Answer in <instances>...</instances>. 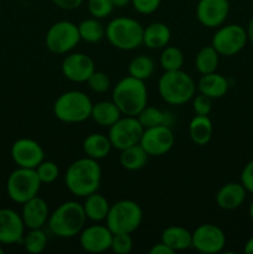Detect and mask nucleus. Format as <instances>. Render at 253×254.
<instances>
[{
	"label": "nucleus",
	"instance_id": "obj_1",
	"mask_svg": "<svg viewBox=\"0 0 253 254\" xmlns=\"http://www.w3.org/2000/svg\"><path fill=\"white\" fill-rule=\"evenodd\" d=\"M102 169L98 160L88 158L77 159L67 168L64 184L69 192L76 197H87L97 192L101 186Z\"/></svg>",
	"mask_w": 253,
	"mask_h": 254
},
{
	"label": "nucleus",
	"instance_id": "obj_2",
	"mask_svg": "<svg viewBox=\"0 0 253 254\" xmlns=\"http://www.w3.org/2000/svg\"><path fill=\"white\" fill-rule=\"evenodd\" d=\"M87 216L83 205L77 201H66L50 213L47 226L52 235L60 238H73L81 233Z\"/></svg>",
	"mask_w": 253,
	"mask_h": 254
},
{
	"label": "nucleus",
	"instance_id": "obj_3",
	"mask_svg": "<svg viewBox=\"0 0 253 254\" xmlns=\"http://www.w3.org/2000/svg\"><path fill=\"white\" fill-rule=\"evenodd\" d=\"M112 101L117 104L123 116L138 117L148 106V89L144 81L126 76L114 86Z\"/></svg>",
	"mask_w": 253,
	"mask_h": 254
},
{
	"label": "nucleus",
	"instance_id": "obj_4",
	"mask_svg": "<svg viewBox=\"0 0 253 254\" xmlns=\"http://www.w3.org/2000/svg\"><path fill=\"white\" fill-rule=\"evenodd\" d=\"M161 99L170 106H183L193 98L196 84L192 77L183 69L165 71L158 82Z\"/></svg>",
	"mask_w": 253,
	"mask_h": 254
},
{
	"label": "nucleus",
	"instance_id": "obj_5",
	"mask_svg": "<svg viewBox=\"0 0 253 254\" xmlns=\"http://www.w3.org/2000/svg\"><path fill=\"white\" fill-rule=\"evenodd\" d=\"M144 27L133 17L118 16L112 19L106 27L109 44L121 51H133L143 45Z\"/></svg>",
	"mask_w": 253,
	"mask_h": 254
},
{
	"label": "nucleus",
	"instance_id": "obj_6",
	"mask_svg": "<svg viewBox=\"0 0 253 254\" xmlns=\"http://www.w3.org/2000/svg\"><path fill=\"white\" fill-rule=\"evenodd\" d=\"M91 98L84 92L67 91L60 94L54 103V116L67 124L82 123L91 118Z\"/></svg>",
	"mask_w": 253,
	"mask_h": 254
},
{
	"label": "nucleus",
	"instance_id": "obj_7",
	"mask_svg": "<svg viewBox=\"0 0 253 254\" xmlns=\"http://www.w3.org/2000/svg\"><path fill=\"white\" fill-rule=\"evenodd\" d=\"M143 221V210L133 200H119L111 205L106 218V225L113 235L131 233L139 228Z\"/></svg>",
	"mask_w": 253,
	"mask_h": 254
},
{
	"label": "nucleus",
	"instance_id": "obj_8",
	"mask_svg": "<svg viewBox=\"0 0 253 254\" xmlns=\"http://www.w3.org/2000/svg\"><path fill=\"white\" fill-rule=\"evenodd\" d=\"M41 185L35 169L17 168L7 178L6 192L10 200L22 205L39 195Z\"/></svg>",
	"mask_w": 253,
	"mask_h": 254
},
{
	"label": "nucleus",
	"instance_id": "obj_9",
	"mask_svg": "<svg viewBox=\"0 0 253 254\" xmlns=\"http://www.w3.org/2000/svg\"><path fill=\"white\" fill-rule=\"evenodd\" d=\"M81 41L78 26L67 20H61L49 27L45 36L47 50L55 55H64L74 49Z\"/></svg>",
	"mask_w": 253,
	"mask_h": 254
},
{
	"label": "nucleus",
	"instance_id": "obj_10",
	"mask_svg": "<svg viewBox=\"0 0 253 254\" xmlns=\"http://www.w3.org/2000/svg\"><path fill=\"white\" fill-rule=\"evenodd\" d=\"M248 42L247 30L238 24L221 25L213 34L211 45L220 56H235Z\"/></svg>",
	"mask_w": 253,
	"mask_h": 254
},
{
	"label": "nucleus",
	"instance_id": "obj_11",
	"mask_svg": "<svg viewBox=\"0 0 253 254\" xmlns=\"http://www.w3.org/2000/svg\"><path fill=\"white\" fill-rule=\"evenodd\" d=\"M143 131L144 127L139 122L138 117L124 116L109 127L108 138L114 149L124 150L129 146L139 144Z\"/></svg>",
	"mask_w": 253,
	"mask_h": 254
},
{
	"label": "nucleus",
	"instance_id": "obj_12",
	"mask_svg": "<svg viewBox=\"0 0 253 254\" xmlns=\"http://www.w3.org/2000/svg\"><path fill=\"white\" fill-rule=\"evenodd\" d=\"M175 135L168 126H156L145 128L141 135L140 144L149 156H161L173 149Z\"/></svg>",
	"mask_w": 253,
	"mask_h": 254
},
{
	"label": "nucleus",
	"instance_id": "obj_13",
	"mask_svg": "<svg viewBox=\"0 0 253 254\" xmlns=\"http://www.w3.org/2000/svg\"><path fill=\"white\" fill-rule=\"evenodd\" d=\"M226 246V235L218 226L203 223L192 232L191 247L200 253L216 254L222 252Z\"/></svg>",
	"mask_w": 253,
	"mask_h": 254
},
{
	"label": "nucleus",
	"instance_id": "obj_14",
	"mask_svg": "<svg viewBox=\"0 0 253 254\" xmlns=\"http://www.w3.org/2000/svg\"><path fill=\"white\" fill-rule=\"evenodd\" d=\"M11 158L17 168L36 169L45 160V151L34 139L20 138L11 145Z\"/></svg>",
	"mask_w": 253,
	"mask_h": 254
},
{
	"label": "nucleus",
	"instance_id": "obj_15",
	"mask_svg": "<svg viewBox=\"0 0 253 254\" xmlns=\"http://www.w3.org/2000/svg\"><path fill=\"white\" fill-rule=\"evenodd\" d=\"M228 0H198L196 5V17L202 26L217 29L230 14Z\"/></svg>",
	"mask_w": 253,
	"mask_h": 254
},
{
	"label": "nucleus",
	"instance_id": "obj_16",
	"mask_svg": "<svg viewBox=\"0 0 253 254\" xmlns=\"http://www.w3.org/2000/svg\"><path fill=\"white\" fill-rule=\"evenodd\" d=\"M61 71L64 78L74 83H83L88 81L91 74L96 71L94 62L88 55L82 52L67 55L61 64Z\"/></svg>",
	"mask_w": 253,
	"mask_h": 254
},
{
	"label": "nucleus",
	"instance_id": "obj_17",
	"mask_svg": "<svg viewBox=\"0 0 253 254\" xmlns=\"http://www.w3.org/2000/svg\"><path fill=\"white\" fill-rule=\"evenodd\" d=\"M79 245L88 253H103L111 250L113 233L107 225H91L84 227L79 233Z\"/></svg>",
	"mask_w": 253,
	"mask_h": 254
},
{
	"label": "nucleus",
	"instance_id": "obj_18",
	"mask_svg": "<svg viewBox=\"0 0 253 254\" xmlns=\"http://www.w3.org/2000/svg\"><path fill=\"white\" fill-rule=\"evenodd\" d=\"M25 228L21 213L11 208H0V245L22 243Z\"/></svg>",
	"mask_w": 253,
	"mask_h": 254
},
{
	"label": "nucleus",
	"instance_id": "obj_19",
	"mask_svg": "<svg viewBox=\"0 0 253 254\" xmlns=\"http://www.w3.org/2000/svg\"><path fill=\"white\" fill-rule=\"evenodd\" d=\"M21 217L25 223V227L31 228H42L47 225L50 217V210L47 202L42 197L35 196L30 198L25 203H22Z\"/></svg>",
	"mask_w": 253,
	"mask_h": 254
},
{
	"label": "nucleus",
	"instance_id": "obj_20",
	"mask_svg": "<svg viewBox=\"0 0 253 254\" xmlns=\"http://www.w3.org/2000/svg\"><path fill=\"white\" fill-rule=\"evenodd\" d=\"M247 190L241 183H227L216 193V203L225 211H233L243 205Z\"/></svg>",
	"mask_w": 253,
	"mask_h": 254
},
{
	"label": "nucleus",
	"instance_id": "obj_21",
	"mask_svg": "<svg viewBox=\"0 0 253 254\" xmlns=\"http://www.w3.org/2000/svg\"><path fill=\"white\" fill-rule=\"evenodd\" d=\"M230 88L227 78L217 72L202 74L197 82V89L201 94L210 97L211 99H218L226 96Z\"/></svg>",
	"mask_w": 253,
	"mask_h": 254
},
{
	"label": "nucleus",
	"instance_id": "obj_22",
	"mask_svg": "<svg viewBox=\"0 0 253 254\" xmlns=\"http://www.w3.org/2000/svg\"><path fill=\"white\" fill-rule=\"evenodd\" d=\"M171 39V31L164 22H151L144 27L143 45L150 50H163Z\"/></svg>",
	"mask_w": 253,
	"mask_h": 254
},
{
	"label": "nucleus",
	"instance_id": "obj_23",
	"mask_svg": "<svg viewBox=\"0 0 253 254\" xmlns=\"http://www.w3.org/2000/svg\"><path fill=\"white\" fill-rule=\"evenodd\" d=\"M160 241L169 246L174 252L185 251L192 246V232L183 226H169L161 233Z\"/></svg>",
	"mask_w": 253,
	"mask_h": 254
},
{
	"label": "nucleus",
	"instance_id": "obj_24",
	"mask_svg": "<svg viewBox=\"0 0 253 254\" xmlns=\"http://www.w3.org/2000/svg\"><path fill=\"white\" fill-rule=\"evenodd\" d=\"M82 148H83L86 156L94 159V160H101V159L108 156L113 146H112L108 135L101 133H92L84 138Z\"/></svg>",
	"mask_w": 253,
	"mask_h": 254
},
{
	"label": "nucleus",
	"instance_id": "obj_25",
	"mask_svg": "<svg viewBox=\"0 0 253 254\" xmlns=\"http://www.w3.org/2000/svg\"><path fill=\"white\" fill-rule=\"evenodd\" d=\"M122 116L123 114L113 101L97 102L92 107L91 118L98 126L104 127V128H109L111 126H113Z\"/></svg>",
	"mask_w": 253,
	"mask_h": 254
},
{
	"label": "nucleus",
	"instance_id": "obj_26",
	"mask_svg": "<svg viewBox=\"0 0 253 254\" xmlns=\"http://www.w3.org/2000/svg\"><path fill=\"white\" fill-rule=\"evenodd\" d=\"M82 205H83L87 220H91L92 222L106 221L109 208H111L108 200L103 195H101L98 191L84 197V202Z\"/></svg>",
	"mask_w": 253,
	"mask_h": 254
},
{
	"label": "nucleus",
	"instance_id": "obj_27",
	"mask_svg": "<svg viewBox=\"0 0 253 254\" xmlns=\"http://www.w3.org/2000/svg\"><path fill=\"white\" fill-rule=\"evenodd\" d=\"M213 126L208 116H195L189 124V135L196 145L203 146L212 138Z\"/></svg>",
	"mask_w": 253,
	"mask_h": 254
},
{
	"label": "nucleus",
	"instance_id": "obj_28",
	"mask_svg": "<svg viewBox=\"0 0 253 254\" xmlns=\"http://www.w3.org/2000/svg\"><path fill=\"white\" fill-rule=\"evenodd\" d=\"M148 158L149 155L144 150L143 146L140 144H135V145L129 146L124 150H121L119 161L126 170L138 171L146 165Z\"/></svg>",
	"mask_w": 253,
	"mask_h": 254
},
{
	"label": "nucleus",
	"instance_id": "obj_29",
	"mask_svg": "<svg viewBox=\"0 0 253 254\" xmlns=\"http://www.w3.org/2000/svg\"><path fill=\"white\" fill-rule=\"evenodd\" d=\"M138 119L141 123V126L144 127V129L156 126L171 127L174 123L173 114H171L170 112L161 111V109L151 106H146L145 108L138 114Z\"/></svg>",
	"mask_w": 253,
	"mask_h": 254
},
{
	"label": "nucleus",
	"instance_id": "obj_30",
	"mask_svg": "<svg viewBox=\"0 0 253 254\" xmlns=\"http://www.w3.org/2000/svg\"><path fill=\"white\" fill-rule=\"evenodd\" d=\"M77 26H78L79 37L84 42L97 44L102 41L103 37H106V27L102 25L99 19H96V17L82 20Z\"/></svg>",
	"mask_w": 253,
	"mask_h": 254
},
{
	"label": "nucleus",
	"instance_id": "obj_31",
	"mask_svg": "<svg viewBox=\"0 0 253 254\" xmlns=\"http://www.w3.org/2000/svg\"><path fill=\"white\" fill-rule=\"evenodd\" d=\"M218 60H220V55L212 47L205 46L197 52L195 57V67L197 69L198 73L207 74L211 72H216L218 67Z\"/></svg>",
	"mask_w": 253,
	"mask_h": 254
},
{
	"label": "nucleus",
	"instance_id": "obj_32",
	"mask_svg": "<svg viewBox=\"0 0 253 254\" xmlns=\"http://www.w3.org/2000/svg\"><path fill=\"white\" fill-rule=\"evenodd\" d=\"M154 69H155L154 60L146 55L135 56L128 64L129 76L141 79V81L150 78L154 73Z\"/></svg>",
	"mask_w": 253,
	"mask_h": 254
},
{
	"label": "nucleus",
	"instance_id": "obj_33",
	"mask_svg": "<svg viewBox=\"0 0 253 254\" xmlns=\"http://www.w3.org/2000/svg\"><path fill=\"white\" fill-rule=\"evenodd\" d=\"M160 66L164 71H175L181 69L184 64V54L179 47L165 46L160 54Z\"/></svg>",
	"mask_w": 253,
	"mask_h": 254
},
{
	"label": "nucleus",
	"instance_id": "obj_34",
	"mask_svg": "<svg viewBox=\"0 0 253 254\" xmlns=\"http://www.w3.org/2000/svg\"><path fill=\"white\" fill-rule=\"evenodd\" d=\"M47 235L42 228H31L22 238L25 250L30 253H41L47 247Z\"/></svg>",
	"mask_w": 253,
	"mask_h": 254
},
{
	"label": "nucleus",
	"instance_id": "obj_35",
	"mask_svg": "<svg viewBox=\"0 0 253 254\" xmlns=\"http://www.w3.org/2000/svg\"><path fill=\"white\" fill-rule=\"evenodd\" d=\"M87 9L92 17L101 20L113 12L114 4L112 0H87Z\"/></svg>",
	"mask_w": 253,
	"mask_h": 254
},
{
	"label": "nucleus",
	"instance_id": "obj_36",
	"mask_svg": "<svg viewBox=\"0 0 253 254\" xmlns=\"http://www.w3.org/2000/svg\"><path fill=\"white\" fill-rule=\"evenodd\" d=\"M36 174L39 176L42 185H49V184L55 183L60 175V169L56 163L49 160H44L36 169Z\"/></svg>",
	"mask_w": 253,
	"mask_h": 254
},
{
	"label": "nucleus",
	"instance_id": "obj_37",
	"mask_svg": "<svg viewBox=\"0 0 253 254\" xmlns=\"http://www.w3.org/2000/svg\"><path fill=\"white\" fill-rule=\"evenodd\" d=\"M133 250V238L129 233H117L112 238L111 251L116 254H128Z\"/></svg>",
	"mask_w": 253,
	"mask_h": 254
},
{
	"label": "nucleus",
	"instance_id": "obj_38",
	"mask_svg": "<svg viewBox=\"0 0 253 254\" xmlns=\"http://www.w3.org/2000/svg\"><path fill=\"white\" fill-rule=\"evenodd\" d=\"M87 83L94 93H106L111 88V79L102 71H94L88 78Z\"/></svg>",
	"mask_w": 253,
	"mask_h": 254
},
{
	"label": "nucleus",
	"instance_id": "obj_39",
	"mask_svg": "<svg viewBox=\"0 0 253 254\" xmlns=\"http://www.w3.org/2000/svg\"><path fill=\"white\" fill-rule=\"evenodd\" d=\"M192 109L196 116H208L212 109V99L205 94L198 93L197 96H193Z\"/></svg>",
	"mask_w": 253,
	"mask_h": 254
},
{
	"label": "nucleus",
	"instance_id": "obj_40",
	"mask_svg": "<svg viewBox=\"0 0 253 254\" xmlns=\"http://www.w3.org/2000/svg\"><path fill=\"white\" fill-rule=\"evenodd\" d=\"M131 6L141 15H150L159 9L161 0H130Z\"/></svg>",
	"mask_w": 253,
	"mask_h": 254
},
{
	"label": "nucleus",
	"instance_id": "obj_41",
	"mask_svg": "<svg viewBox=\"0 0 253 254\" xmlns=\"http://www.w3.org/2000/svg\"><path fill=\"white\" fill-rule=\"evenodd\" d=\"M241 184L245 186L247 192L253 193V159L248 161L241 173Z\"/></svg>",
	"mask_w": 253,
	"mask_h": 254
},
{
	"label": "nucleus",
	"instance_id": "obj_42",
	"mask_svg": "<svg viewBox=\"0 0 253 254\" xmlns=\"http://www.w3.org/2000/svg\"><path fill=\"white\" fill-rule=\"evenodd\" d=\"M56 6L63 10H76L83 4L84 0H51Z\"/></svg>",
	"mask_w": 253,
	"mask_h": 254
},
{
	"label": "nucleus",
	"instance_id": "obj_43",
	"mask_svg": "<svg viewBox=\"0 0 253 254\" xmlns=\"http://www.w3.org/2000/svg\"><path fill=\"white\" fill-rule=\"evenodd\" d=\"M149 253L150 254H174L173 250H171L169 246H166L164 242H158L155 245H153V247L149 250Z\"/></svg>",
	"mask_w": 253,
	"mask_h": 254
},
{
	"label": "nucleus",
	"instance_id": "obj_44",
	"mask_svg": "<svg viewBox=\"0 0 253 254\" xmlns=\"http://www.w3.org/2000/svg\"><path fill=\"white\" fill-rule=\"evenodd\" d=\"M247 35H248V41L253 45V16L251 17L250 22H248V26H247Z\"/></svg>",
	"mask_w": 253,
	"mask_h": 254
},
{
	"label": "nucleus",
	"instance_id": "obj_45",
	"mask_svg": "<svg viewBox=\"0 0 253 254\" xmlns=\"http://www.w3.org/2000/svg\"><path fill=\"white\" fill-rule=\"evenodd\" d=\"M243 251H245V253L247 254H253V236L247 241V242H246L245 250Z\"/></svg>",
	"mask_w": 253,
	"mask_h": 254
},
{
	"label": "nucleus",
	"instance_id": "obj_46",
	"mask_svg": "<svg viewBox=\"0 0 253 254\" xmlns=\"http://www.w3.org/2000/svg\"><path fill=\"white\" fill-rule=\"evenodd\" d=\"M114 7H126V5L130 4V0H112Z\"/></svg>",
	"mask_w": 253,
	"mask_h": 254
},
{
	"label": "nucleus",
	"instance_id": "obj_47",
	"mask_svg": "<svg viewBox=\"0 0 253 254\" xmlns=\"http://www.w3.org/2000/svg\"><path fill=\"white\" fill-rule=\"evenodd\" d=\"M248 212H250V217H251V220H252V222H253V201L251 202L250 208H248Z\"/></svg>",
	"mask_w": 253,
	"mask_h": 254
},
{
	"label": "nucleus",
	"instance_id": "obj_48",
	"mask_svg": "<svg viewBox=\"0 0 253 254\" xmlns=\"http://www.w3.org/2000/svg\"><path fill=\"white\" fill-rule=\"evenodd\" d=\"M2 253H4V250H2V247L0 246V254H2Z\"/></svg>",
	"mask_w": 253,
	"mask_h": 254
},
{
	"label": "nucleus",
	"instance_id": "obj_49",
	"mask_svg": "<svg viewBox=\"0 0 253 254\" xmlns=\"http://www.w3.org/2000/svg\"><path fill=\"white\" fill-rule=\"evenodd\" d=\"M252 102H253V98H252Z\"/></svg>",
	"mask_w": 253,
	"mask_h": 254
}]
</instances>
